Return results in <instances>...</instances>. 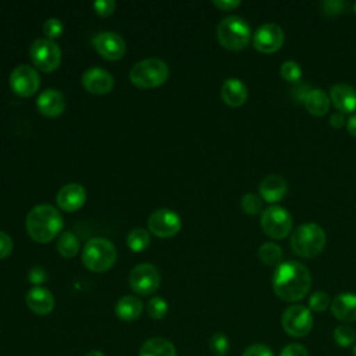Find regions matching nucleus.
I'll return each instance as SVG.
<instances>
[{
    "mask_svg": "<svg viewBox=\"0 0 356 356\" xmlns=\"http://www.w3.org/2000/svg\"><path fill=\"white\" fill-rule=\"evenodd\" d=\"M312 286V274L309 268L299 261L281 263L273 275V289L275 295L285 302H298L303 299Z\"/></svg>",
    "mask_w": 356,
    "mask_h": 356,
    "instance_id": "1",
    "label": "nucleus"
},
{
    "mask_svg": "<svg viewBox=\"0 0 356 356\" xmlns=\"http://www.w3.org/2000/svg\"><path fill=\"white\" fill-rule=\"evenodd\" d=\"M28 235L40 243L51 241L63 228V217L60 211L51 204H36L32 207L25 218Z\"/></svg>",
    "mask_w": 356,
    "mask_h": 356,
    "instance_id": "2",
    "label": "nucleus"
},
{
    "mask_svg": "<svg viewBox=\"0 0 356 356\" xmlns=\"http://www.w3.org/2000/svg\"><path fill=\"white\" fill-rule=\"evenodd\" d=\"M325 232L316 222H305L291 234V248L295 254L303 259L316 257L325 248Z\"/></svg>",
    "mask_w": 356,
    "mask_h": 356,
    "instance_id": "3",
    "label": "nucleus"
},
{
    "mask_svg": "<svg viewBox=\"0 0 356 356\" xmlns=\"http://www.w3.org/2000/svg\"><path fill=\"white\" fill-rule=\"evenodd\" d=\"M117 260V250L113 242L103 236L89 239L82 250V263L95 273H103L113 267Z\"/></svg>",
    "mask_w": 356,
    "mask_h": 356,
    "instance_id": "4",
    "label": "nucleus"
},
{
    "mask_svg": "<svg viewBox=\"0 0 356 356\" xmlns=\"http://www.w3.org/2000/svg\"><path fill=\"white\" fill-rule=\"evenodd\" d=\"M170 70L164 60L159 57H147L135 63L129 70V79L142 89H152L164 83Z\"/></svg>",
    "mask_w": 356,
    "mask_h": 356,
    "instance_id": "5",
    "label": "nucleus"
},
{
    "mask_svg": "<svg viewBox=\"0 0 356 356\" xmlns=\"http://www.w3.org/2000/svg\"><path fill=\"white\" fill-rule=\"evenodd\" d=\"M252 31L249 24L239 15H228L217 25V39L228 50H242L249 44Z\"/></svg>",
    "mask_w": 356,
    "mask_h": 356,
    "instance_id": "6",
    "label": "nucleus"
},
{
    "mask_svg": "<svg viewBox=\"0 0 356 356\" xmlns=\"http://www.w3.org/2000/svg\"><path fill=\"white\" fill-rule=\"evenodd\" d=\"M263 232L273 239H284L291 234L292 216L281 206H270L263 210L260 217Z\"/></svg>",
    "mask_w": 356,
    "mask_h": 356,
    "instance_id": "7",
    "label": "nucleus"
},
{
    "mask_svg": "<svg viewBox=\"0 0 356 356\" xmlns=\"http://www.w3.org/2000/svg\"><path fill=\"white\" fill-rule=\"evenodd\" d=\"M29 54L32 63L44 72L54 71L61 63L60 46L47 38H38L31 43Z\"/></svg>",
    "mask_w": 356,
    "mask_h": 356,
    "instance_id": "8",
    "label": "nucleus"
},
{
    "mask_svg": "<svg viewBox=\"0 0 356 356\" xmlns=\"http://www.w3.org/2000/svg\"><path fill=\"white\" fill-rule=\"evenodd\" d=\"M281 324L288 335L293 338H302L312 331L313 316L309 307L302 305H292L284 310Z\"/></svg>",
    "mask_w": 356,
    "mask_h": 356,
    "instance_id": "9",
    "label": "nucleus"
},
{
    "mask_svg": "<svg viewBox=\"0 0 356 356\" xmlns=\"http://www.w3.org/2000/svg\"><path fill=\"white\" fill-rule=\"evenodd\" d=\"M128 281L136 293L149 295L159 288L161 275L154 264L139 263L129 271Z\"/></svg>",
    "mask_w": 356,
    "mask_h": 356,
    "instance_id": "10",
    "label": "nucleus"
},
{
    "mask_svg": "<svg viewBox=\"0 0 356 356\" xmlns=\"http://www.w3.org/2000/svg\"><path fill=\"white\" fill-rule=\"evenodd\" d=\"M285 40L284 31L274 22H266L260 25L253 33V47L264 54L278 51Z\"/></svg>",
    "mask_w": 356,
    "mask_h": 356,
    "instance_id": "11",
    "label": "nucleus"
},
{
    "mask_svg": "<svg viewBox=\"0 0 356 356\" xmlns=\"http://www.w3.org/2000/svg\"><path fill=\"white\" fill-rule=\"evenodd\" d=\"M147 227L152 234L161 238L175 235L181 229V217L171 209H157L147 218Z\"/></svg>",
    "mask_w": 356,
    "mask_h": 356,
    "instance_id": "12",
    "label": "nucleus"
},
{
    "mask_svg": "<svg viewBox=\"0 0 356 356\" xmlns=\"http://www.w3.org/2000/svg\"><path fill=\"white\" fill-rule=\"evenodd\" d=\"M10 86L19 96H32L40 86V76L33 67L19 64L10 74Z\"/></svg>",
    "mask_w": 356,
    "mask_h": 356,
    "instance_id": "13",
    "label": "nucleus"
},
{
    "mask_svg": "<svg viewBox=\"0 0 356 356\" xmlns=\"http://www.w3.org/2000/svg\"><path fill=\"white\" fill-rule=\"evenodd\" d=\"M93 46L107 60H118L127 51V43L121 35L113 31H102L93 38Z\"/></svg>",
    "mask_w": 356,
    "mask_h": 356,
    "instance_id": "14",
    "label": "nucleus"
},
{
    "mask_svg": "<svg viewBox=\"0 0 356 356\" xmlns=\"http://www.w3.org/2000/svg\"><path fill=\"white\" fill-rule=\"evenodd\" d=\"M82 85L83 88L96 95H104L108 93L113 86H114V78L113 75L102 68V67H89L83 74H82Z\"/></svg>",
    "mask_w": 356,
    "mask_h": 356,
    "instance_id": "15",
    "label": "nucleus"
},
{
    "mask_svg": "<svg viewBox=\"0 0 356 356\" xmlns=\"http://www.w3.org/2000/svg\"><path fill=\"white\" fill-rule=\"evenodd\" d=\"M86 200V191L78 182H71L61 186L57 192L56 202L58 207L65 211H75L83 206Z\"/></svg>",
    "mask_w": 356,
    "mask_h": 356,
    "instance_id": "16",
    "label": "nucleus"
},
{
    "mask_svg": "<svg viewBox=\"0 0 356 356\" xmlns=\"http://www.w3.org/2000/svg\"><path fill=\"white\" fill-rule=\"evenodd\" d=\"M36 107L43 115L57 117L65 108V96L58 89H44L39 93L36 99Z\"/></svg>",
    "mask_w": 356,
    "mask_h": 356,
    "instance_id": "17",
    "label": "nucleus"
},
{
    "mask_svg": "<svg viewBox=\"0 0 356 356\" xmlns=\"http://www.w3.org/2000/svg\"><path fill=\"white\" fill-rule=\"evenodd\" d=\"M25 302L28 307L39 316H46L54 309V296L53 293L40 285L32 286L26 295H25Z\"/></svg>",
    "mask_w": 356,
    "mask_h": 356,
    "instance_id": "18",
    "label": "nucleus"
},
{
    "mask_svg": "<svg viewBox=\"0 0 356 356\" xmlns=\"http://www.w3.org/2000/svg\"><path fill=\"white\" fill-rule=\"evenodd\" d=\"M330 100L342 114L356 111V89L348 83H335L330 89Z\"/></svg>",
    "mask_w": 356,
    "mask_h": 356,
    "instance_id": "19",
    "label": "nucleus"
},
{
    "mask_svg": "<svg viewBox=\"0 0 356 356\" xmlns=\"http://www.w3.org/2000/svg\"><path fill=\"white\" fill-rule=\"evenodd\" d=\"M288 192L286 181L281 175H267L259 185V196L267 203H277L284 199Z\"/></svg>",
    "mask_w": 356,
    "mask_h": 356,
    "instance_id": "20",
    "label": "nucleus"
},
{
    "mask_svg": "<svg viewBox=\"0 0 356 356\" xmlns=\"http://www.w3.org/2000/svg\"><path fill=\"white\" fill-rule=\"evenodd\" d=\"M332 316L343 323L356 321V295L350 292H343L337 295L331 300Z\"/></svg>",
    "mask_w": 356,
    "mask_h": 356,
    "instance_id": "21",
    "label": "nucleus"
},
{
    "mask_svg": "<svg viewBox=\"0 0 356 356\" xmlns=\"http://www.w3.org/2000/svg\"><path fill=\"white\" fill-rule=\"evenodd\" d=\"M221 99L229 107H239L248 99V88L238 78H228L221 86Z\"/></svg>",
    "mask_w": 356,
    "mask_h": 356,
    "instance_id": "22",
    "label": "nucleus"
},
{
    "mask_svg": "<svg viewBox=\"0 0 356 356\" xmlns=\"http://www.w3.org/2000/svg\"><path fill=\"white\" fill-rule=\"evenodd\" d=\"M303 104L309 114L314 117H323L330 111L331 100L324 90L318 88H314V89L310 88L303 99Z\"/></svg>",
    "mask_w": 356,
    "mask_h": 356,
    "instance_id": "23",
    "label": "nucleus"
},
{
    "mask_svg": "<svg viewBox=\"0 0 356 356\" xmlns=\"http://www.w3.org/2000/svg\"><path fill=\"white\" fill-rule=\"evenodd\" d=\"M114 310L120 320L134 321L140 316V313L143 310V303L139 298H136L134 295H125L118 299Z\"/></svg>",
    "mask_w": 356,
    "mask_h": 356,
    "instance_id": "24",
    "label": "nucleus"
},
{
    "mask_svg": "<svg viewBox=\"0 0 356 356\" xmlns=\"http://www.w3.org/2000/svg\"><path fill=\"white\" fill-rule=\"evenodd\" d=\"M138 356H178V355L172 342L161 337H154L143 342Z\"/></svg>",
    "mask_w": 356,
    "mask_h": 356,
    "instance_id": "25",
    "label": "nucleus"
},
{
    "mask_svg": "<svg viewBox=\"0 0 356 356\" xmlns=\"http://www.w3.org/2000/svg\"><path fill=\"white\" fill-rule=\"evenodd\" d=\"M257 256L263 264L271 266V267H278L281 264L284 253H282V249L280 245H277L274 242H266V243L260 245V248L257 249Z\"/></svg>",
    "mask_w": 356,
    "mask_h": 356,
    "instance_id": "26",
    "label": "nucleus"
},
{
    "mask_svg": "<svg viewBox=\"0 0 356 356\" xmlns=\"http://www.w3.org/2000/svg\"><path fill=\"white\" fill-rule=\"evenodd\" d=\"M57 250L64 257H74L79 250V241L71 231H64L58 235Z\"/></svg>",
    "mask_w": 356,
    "mask_h": 356,
    "instance_id": "27",
    "label": "nucleus"
},
{
    "mask_svg": "<svg viewBox=\"0 0 356 356\" xmlns=\"http://www.w3.org/2000/svg\"><path fill=\"white\" fill-rule=\"evenodd\" d=\"M150 243V234L145 228H134L127 236V245L134 252L146 249Z\"/></svg>",
    "mask_w": 356,
    "mask_h": 356,
    "instance_id": "28",
    "label": "nucleus"
},
{
    "mask_svg": "<svg viewBox=\"0 0 356 356\" xmlns=\"http://www.w3.org/2000/svg\"><path fill=\"white\" fill-rule=\"evenodd\" d=\"M332 338L339 346L349 348L356 343V331L348 324H341L334 328Z\"/></svg>",
    "mask_w": 356,
    "mask_h": 356,
    "instance_id": "29",
    "label": "nucleus"
},
{
    "mask_svg": "<svg viewBox=\"0 0 356 356\" xmlns=\"http://www.w3.org/2000/svg\"><path fill=\"white\" fill-rule=\"evenodd\" d=\"M280 75L284 81L289 83H296L302 78V67L293 60H286L280 67Z\"/></svg>",
    "mask_w": 356,
    "mask_h": 356,
    "instance_id": "30",
    "label": "nucleus"
},
{
    "mask_svg": "<svg viewBox=\"0 0 356 356\" xmlns=\"http://www.w3.org/2000/svg\"><path fill=\"white\" fill-rule=\"evenodd\" d=\"M242 210L249 216H256L263 213V199L254 193H245L241 197Z\"/></svg>",
    "mask_w": 356,
    "mask_h": 356,
    "instance_id": "31",
    "label": "nucleus"
},
{
    "mask_svg": "<svg viewBox=\"0 0 356 356\" xmlns=\"http://www.w3.org/2000/svg\"><path fill=\"white\" fill-rule=\"evenodd\" d=\"M168 312V305L165 302L164 298L161 296H153L149 303H147V313L154 320H160L163 317H165Z\"/></svg>",
    "mask_w": 356,
    "mask_h": 356,
    "instance_id": "32",
    "label": "nucleus"
},
{
    "mask_svg": "<svg viewBox=\"0 0 356 356\" xmlns=\"http://www.w3.org/2000/svg\"><path fill=\"white\" fill-rule=\"evenodd\" d=\"M307 305H309V309H310V310L320 313V312L327 310V309L331 306V298L328 296L327 292L317 291V292H314V293L310 295Z\"/></svg>",
    "mask_w": 356,
    "mask_h": 356,
    "instance_id": "33",
    "label": "nucleus"
},
{
    "mask_svg": "<svg viewBox=\"0 0 356 356\" xmlns=\"http://www.w3.org/2000/svg\"><path fill=\"white\" fill-rule=\"evenodd\" d=\"M210 350L213 355L216 356H225V353L229 350V341L227 338V335H224L222 332H216L209 342Z\"/></svg>",
    "mask_w": 356,
    "mask_h": 356,
    "instance_id": "34",
    "label": "nucleus"
},
{
    "mask_svg": "<svg viewBox=\"0 0 356 356\" xmlns=\"http://www.w3.org/2000/svg\"><path fill=\"white\" fill-rule=\"evenodd\" d=\"M63 31H64V25L58 18H54V17L47 18L43 24V33L47 36V39L53 40L54 38L61 36Z\"/></svg>",
    "mask_w": 356,
    "mask_h": 356,
    "instance_id": "35",
    "label": "nucleus"
},
{
    "mask_svg": "<svg viewBox=\"0 0 356 356\" xmlns=\"http://www.w3.org/2000/svg\"><path fill=\"white\" fill-rule=\"evenodd\" d=\"M321 13L327 17H337L343 13L346 4L342 0H325L320 3Z\"/></svg>",
    "mask_w": 356,
    "mask_h": 356,
    "instance_id": "36",
    "label": "nucleus"
},
{
    "mask_svg": "<svg viewBox=\"0 0 356 356\" xmlns=\"http://www.w3.org/2000/svg\"><path fill=\"white\" fill-rule=\"evenodd\" d=\"M280 356H309V352H307L305 345L293 342V343L285 345L282 348Z\"/></svg>",
    "mask_w": 356,
    "mask_h": 356,
    "instance_id": "37",
    "label": "nucleus"
},
{
    "mask_svg": "<svg viewBox=\"0 0 356 356\" xmlns=\"http://www.w3.org/2000/svg\"><path fill=\"white\" fill-rule=\"evenodd\" d=\"M242 356H274L273 350L264 345V343H254V345H250L248 346Z\"/></svg>",
    "mask_w": 356,
    "mask_h": 356,
    "instance_id": "38",
    "label": "nucleus"
},
{
    "mask_svg": "<svg viewBox=\"0 0 356 356\" xmlns=\"http://www.w3.org/2000/svg\"><path fill=\"white\" fill-rule=\"evenodd\" d=\"M46 280H47V271L42 266H33L28 271V281L35 284V286L43 284Z\"/></svg>",
    "mask_w": 356,
    "mask_h": 356,
    "instance_id": "39",
    "label": "nucleus"
},
{
    "mask_svg": "<svg viewBox=\"0 0 356 356\" xmlns=\"http://www.w3.org/2000/svg\"><path fill=\"white\" fill-rule=\"evenodd\" d=\"M115 1L114 0H96L93 1V8L99 15H110L113 14L114 8H115Z\"/></svg>",
    "mask_w": 356,
    "mask_h": 356,
    "instance_id": "40",
    "label": "nucleus"
},
{
    "mask_svg": "<svg viewBox=\"0 0 356 356\" xmlns=\"http://www.w3.org/2000/svg\"><path fill=\"white\" fill-rule=\"evenodd\" d=\"M13 250V239L8 234L0 231V259L7 257Z\"/></svg>",
    "mask_w": 356,
    "mask_h": 356,
    "instance_id": "41",
    "label": "nucleus"
},
{
    "mask_svg": "<svg viewBox=\"0 0 356 356\" xmlns=\"http://www.w3.org/2000/svg\"><path fill=\"white\" fill-rule=\"evenodd\" d=\"M213 4L222 11H232L241 6L239 0H213Z\"/></svg>",
    "mask_w": 356,
    "mask_h": 356,
    "instance_id": "42",
    "label": "nucleus"
},
{
    "mask_svg": "<svg viewBox=\"0 0 356 356\" xmlns=\"http://www.w3.org/2000/svg\"><path fill=\"white\" fill-rule=\"evenodd\" d=\"M330 125H331L332 128H337V129L342 128V127L345 125V117H343V114L339 113V111H335L334 114H331V115H330Z\"/></svg>",
    "mask_w": 356,
    "mask_h": 356,
    "instance_id": "43",
    "label": "nucleus"
},
{
    "mask_svg": "<svg viewBox=\"0 0 356 356\" xmlns=\"http://www.w3.org/2000/svg\"><path fill=\"white\" fill-rule=\"evenodd\" d=\"M346 131L349 132V135L356 138V114L346 121Z\"/></svg>",
    "mask_w": 356,
    "mask_h": 356,
    "instance_id": "44",
    "label": "nucleus"
},
{
    "mask_svg": "<svg viewBox=\"0 0 356 356\" xmlns=\"http://www.w3.org/2000/svg\"><path fill=\"white\" fill-rule=\"evenodd\" d=\"M85 356H106V355L102 350H90Z\"/></svg>",
    "mask_w": 356,
    "mask_h": 356,
    "instance_id": "45",
    "label": "nucleus"
},
{
    "mask_svg": "<svg viewBox=\"0 0 356 356\" xmlns=\"http://www.w3.org/2000/svg\"><path fill=\"white\" fill-rule=\"evenodd\" d=\"M353 356H356V343L353 345Z\"/></svg>",
    "mask_w": 356,
    "mask_h": 356,
    "instance_id": "46",
    "label": "nucleus"
}]
</instances>
